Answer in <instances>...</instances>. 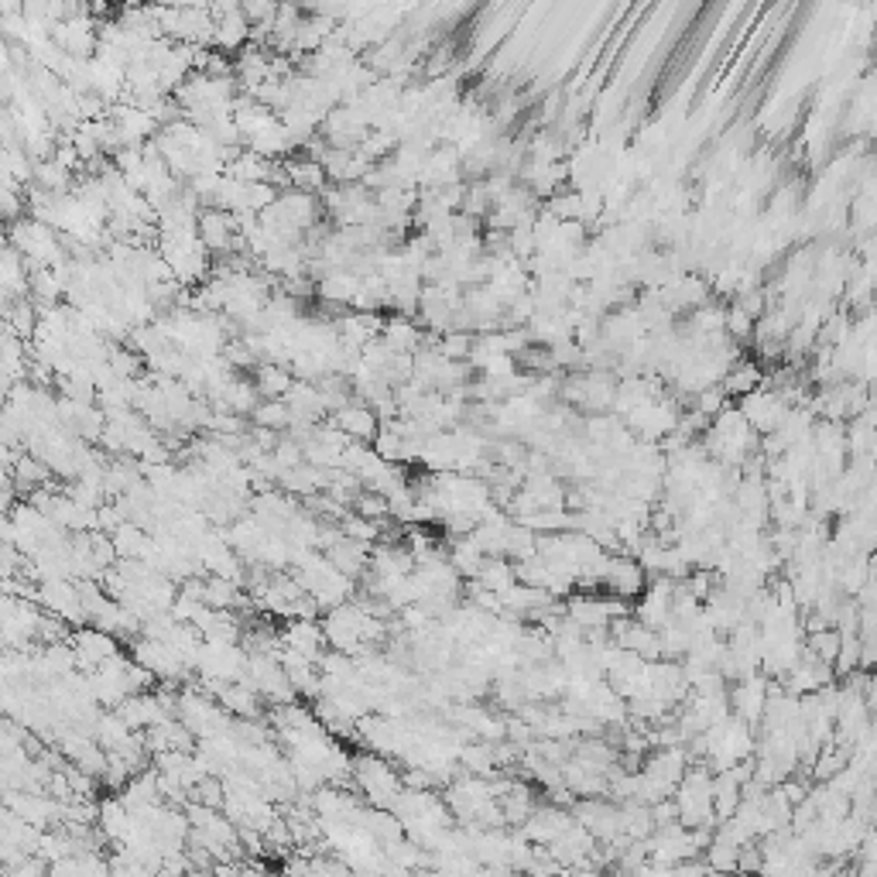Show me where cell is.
<instances>
[{
    "label": "cell",
    "instance_id": "obj_1",
    "mask_svg": "<svg viewBox=\"0 0 877 877\" xmlns=\"http://www.w3.org/2000/svg\"><path fill=\"white\" fill-rule=\"evenodd\" d=\"M603 586L621 600L638 597V593L645 590V566H641V562H631V559H610Z\"/></svg>",
    "mask_w": 877,
    "mask_h": 877
},
{
    "label": "cell",
    "instance_id": "obj_2",
    "mask_svg": "<svg viewBox=\"0 0 877 877\" xmlns=\"http://www.w3.org/2000/svg\"><path fill=\"white\" fill-rule=\"evenodd\" d=\"M569 830H573V823H569V816L562 809H538V812H531V819L525 823L528 840L549 843V847L555 840H562Z\"/></svg>",
    "mask_w": 877,
    "mask_h": 877
},
{
    "label": "cell",
    "instance_id": "obj_3",
    "mask_svg": "<svg viewBox=\"0 0 877 877\" xmlns=\"http://www.w3.org/2000/svg\"><path fill=\"white\" fill-rule=\"evenodd\" d=\"M230 227H233L230 216L206 213L203 223H199V240H203L209 251H227V247H230Z\"/></svg>",
    "mask_w": 877,
    "mask_h": 877
},
{
    "label": "cell",
    "instance_id": "obj_4",
    "mask_svg": "<svg viewBox=\"0 0 877 877\" xmlns=\"http://www.w3.org/2000/svg\"><path fill=\"white\" fill-rule=\"evenodd\" d=\"M336 425H340L347 436H374V418H370L367 408H343L340 415H336Z\"/></svg>",
    "mask_w": 877,
    "mask_h": 877
},
{
    "label": "cell",
    "instance_id": "obj_5",
    "mask_svg": "<svg viewBox=\"0 0 877 877\" xmlns=\"http://www.w3.org/2000/svg\"><path fill=\"white\" fill-rule=\"evenodd\" d=\"M261 391L264 394H288V391H292V377H288L285 370L264 367L261 370Z\"/></svg>",
    "mask_w": 877,
    "mask_h": 877
},
{
    "label": "cell",
    "instance_id": "obj_6",
    "mask_svg": "<svg viewBox=\"0 0 877 877\" xmlns=\"http://www.w3.org/2000/svg\"><path fill=\"white\" fill-rule=\"evenodd\" d=\"M254 418H257V422H261V425H285L292 415H288V408H285V405H261V408H257V415H254Z\"/></svg>",
    "mask_w": 877,
    "mask_h": 877
}]
</instances>
